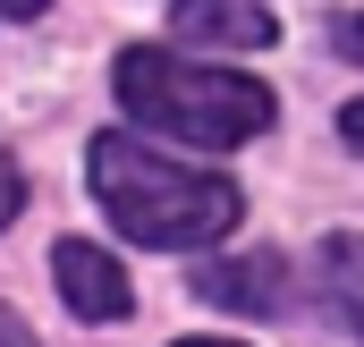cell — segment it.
I'll return each mask as SVG.
<instances>
[{
	"label": "cell",
	"mask_w": 364,
	"mask_h": 347,
	"mask_svg": "<svg viewBox=\"0 0 364 347\" xmlns=\"http://www.w3.org/2000/svg\"><path fill=\"white\" fill-rule=\"evenodd\" d=\"M51 288H60V305H68L77 322H119V314L136 305V279L119 271V255H102L85 237H60V246H51Z\"/></svg>",
	"instance_id": "3957f363"
},
{
	"label": "cell",
	"mask_w": 364,
	"mask_h": 347,
	"mask_svg": "<svg viewBox=\"0 0 364 347\" xmlns=\"http://www.w3.org/2000/svg\"><path fill=\"white\" fill-rule=\"evenodd\" d=\"M339 136H348V144L364 153V102H348V110H339Z\"/></svg>",
	"instance_id": "30bf717a"
},
{
	"label": "cell",
	"mask_w": 364,
	"mask_h": 347,
	"mask_svg": "<svg viewBox=\"0 0 364 347\" xmlns=\"http://www.w3.org/2000/svg\"><path fill=\"white\" fill-rule=\"evenodd\" d=\"M51 0H0V17H43Z\"/></svg>",
	"instance_id": "8fae6325"
},
{
	"label": "cell",
	"mask_w": 364,
	"mask_h": 347,
	"mask_svg": "<svg viewBox=\"0 0 364 347\" xmlns=\"http://www.w3.org/2000/svg\"><path fill=\"white\" fill-rule=\"evenodd\" d=\"M93 195L136 246H212L220 229H237L229 178H203L136 136H93Z\"/></svg>",
	"instance_id": "7a4b0ae2"
},
{
	"label": "cell",
	"mask_w": 364,
	"mask_h": 347,
	"mask_svg": "<svg viewBox=\"0 0 364 347\" xmlns=\"http://www.w3.org/2000/svg\"><path fill=\"white\" fill-rule=\"evenodd\" d=\"M322 297L348 331H364V237H322Z\"/></svg>",
	"instance_id": "8992f818"
},
{
	"label": "cell",
	"mask_w": 364,
	"mask_h": 347,
	"mask_svg": "<svg viewBox=\"0 0 364 347\" xmlns=\"http://www.w3.org/2000/svg\"><path fill=\"white\" fill-rule=\"evenodd\" d=\"M17 212H26V170H17V161H0V229H9Z\"/></svg>",
	"instance_id": "ba28073f"
},
{
	"label": "cell",
	"mask_w": 364,
	"mask_h": 347,
	"mask_svg": "<svg viewBox=\"0 0 364 347\" xmlns=\"http://www.w3.org/2000/svg\"><path fill=\"white\" fill-rule=\"evenodd\" d=\"M0 347H34V331H26V322H17L9 305H0Z\"/></svg>",
	"instance_id": "9c48e42d"
},
{
	"label": "cell",
	"mask_w": 364,
	"mask_h": 347,
	"mask_svg": "<svg viewBox=\"0 0 364 347\" xmlns=\"http://www.w3.org/2000/svg\"><path fill=\"white\" fill-rule=\"evenodd\" d=\"M119 102L136 110V127L153 136H178V144H203V153H229V144H255L272 127V85L237 77V68H203V60H178V51H119L110 68Z\"/></svg>",
	"instance_id": "6da1fadb"
},
{
	"label": "cell",
	"mask_w": 364,
	"mask_h": 347,
	"mask_svg": "<svg viewBox=\"0 0 364 347\" xmlns=\"http://www.w3.org/2000/svg\"><path fill=\"white\" fill-rule=\"evenodd\" d=\"M170 26L203 51H272L279 43L272 0H170Z\"/></svg>",
	"instance_id": "277c9868"
},
{
	"label": "cell",
	"mask_w": 364,
	"mask_h": 347,
	"mask_svg": "<svg viewBox=\"0 0 364 347\" xmlns=\"http://www.w3.org/2000/svg\"><path fill=\"white\" fill-rule=\"evenodd\" d=\"M195 297H203V305H229V314H272V305H288V262L279 255L195 262Z\"/></svg>",
	"instance_id": "5b68a950"
},
{
	"label": "cell",
	"mask_w": 364,
	"mask_h": 347,
	"mask_svg": "<svg viewBox=\"0 0 364 347\" xmlns=\"http://www.w3.org/2000/svg\"><path fill=\"white\" fill-rule=\"evenodd\" d=\"M331 51L364 68V9H339V17H331Z\"/></svg>",
	"instance_id": "52a82bcc"
},
{
	"label": "cell",
	"mask_w": 364,
	"mask_h": 347,
	"mask_svg": "<svg viewBox=\"0 0 364 347\" xmlns=\"http://www.w3.org/2000/svg\"><path fill=\"white\" fill-rule=\"evenodd\" d=\"M186 347H229V339H186Z\"/></svg>",
	"instance_id": "7c38bea8"
}]
</instances>
